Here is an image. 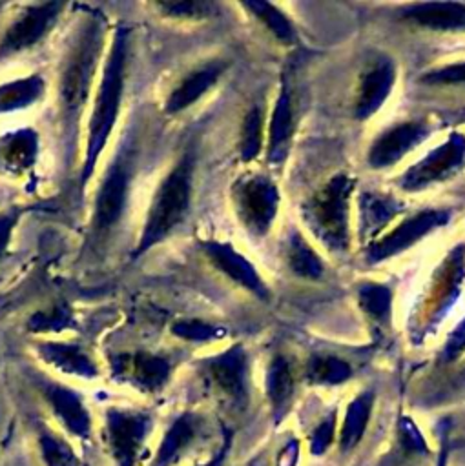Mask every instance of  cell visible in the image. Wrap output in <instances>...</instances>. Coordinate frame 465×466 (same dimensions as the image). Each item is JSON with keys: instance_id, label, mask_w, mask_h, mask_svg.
Masks as SVG:
<instances>
[{"instance_id": "obj_15", "label": "cell", "mask_w": 465, "mask_h": 466, "mask_svg": "<svg viewBox=\"0 0 465 466\" xmlns=\"http://www.w3.org/2000/svg\"><path fill=\"white\" fill-rule=\"evenodd\" d=\"M449 222V211L443 209H425L418 215L407 218L401 222L396 229H392L388 235L381 237L374 244H370L367 251V258L370 262H381L385 258H390L405 249H408L414 242L421 240L427 233L434 231L436 228Z\"/></svg>"}, {"instance_id": "obj_19", "label": "cell", "mask_w": 465, "mask_h": 466, "mask_svg": "<svg viewBox=\"0 0 465 466\" xmlns=\"http://www.w3.org/2000/svg\"><path fill=\"white\" fill-rule=\"evenodd\" d=\"M201 246L206 257L210 258V262L228 279L246 288L250 293H253L263 300L270 297V291L263 282L261 275L257 273V269L248 262L246 257L237 253L230 244L217 242V240H204L201 242Z\"/></svg>"}, {"instance_id": "obj_40", "label": "cell", "mask_w": 465, "mask_h": 466, "mask_svg": "<svg viewBox=\"0 0 465 466\" xmlns=\"http://www.w3.org/2000/svg\"><path fill=\"white\" fill-rule=\"evenodd\" d=\"M421 80L425 84H461L465 82V62L427 71Z\"/></svg>"}, {"instance_id": "obj_6", "label": "cell", "mask_w": 465, "mask_h": 466, "mask_svg": "<svg viewBox=\"0 0 465 466\" xmlns=\"http://www.w3.org/2000/svg\"><path fill=\"white\" fill-rule=\"evenodd\" d=\"M153 426V415L146 410L108 406L102 419V437L113 466H139Z\"/></svg>"}, {"instance_id": "obj_1", "label": "cell", "mask_w": 465, "mask_h": 466, "mask_svg": "<svg viewBox=\"0 0 465 466\" xmlns=\"http://www.w3.org/2000/svg\"><path fill=\"white\" fill-rule=\"evenodd\" d=\"M109 36L111 29L106 13L82 5L64 40L55 80V109L67 162L75 157Z\"/></svg>"}, {"instance_id": "obj_2", "label": "cell", "mask_w": 465, "mask_h": 466, "mask_svg": "<svg viewBox=\"0 0 465 466\" xmlns=\"http://www.w3.org/2000/svg\"><path fill=\"white\" fill-rule=\"evenodd\" d=\"M131 31L128 25L119 24L111 29L106 56L100 75L88 107L84 147L78 167V193L82 195L91 182L98 160L113 138L128 84Z\"/></svg>"}, {"instance_id": "obj_31", "label": "cell", "mask_w": 465, "mask_h": 466, "mask_svg": "<svg viewBox=\"0 0 465 466\" xmlns=\"http://www.w3.org/2000/svg\"><path fill=\"white\" fill-rule=\"evenodd\" d=\"M286 258H288L290 269L297 277H303V279H321L323 277V271H325L323 260L299 233H292V237L288 240Z\"/></svg>"}, {"instance_id": "obj_21", "label": "cell", "mask_w": 465, "mask_h": 466, "mask_svg": "<svg viewBox=\"0 0 465 466\" xmlns=\"http://www.w3.org/2000/svg\"><path fill=\"white\" fill-rule=\"evenodd\" d=\"M226 69L224 60H212L204 66L190 71L181 82L170 91L164 100V113L177 115L202 98L221 78Z\"/></svg>"}, {"instance_id": "obj_30", "label": "cell", "mask_w": 465, "mask_h": 466, "mask_svg": "<svg viewBox=\"0 0 465 466\" xmlns=\"http://www.w3.org/2000/svg\"><path fill=\"white\" fill-rule=\"evenodd\" d=\"M36 442L44 466H82L73 444L60 433L42 428Z\"/></svg>"}, {"instance_id": "obj_22", "label": "cell", "mask_w": 465, "mask_h": 466, "mask_svg": "<svg viewBox=\"0 0 465 466\" xmlns=\"http://www.w3.org/2000/svg\"><path fill=\"white\" fill-rule=\"evenodd\" d=\"M374 402L376 393L372 390H365L346 404L336 439L339 455H350L363 442L372 419Z\"/></svg>"}, {"instance_id": "obj_28", "label": "cell", "mask_w": 465, "mask_h": 466, "mask_svg": "<svg viewBox=\"0 0 465 466\" xmlns=\"http://www.w3.org/2000/svg\"><path fill=\"white\" fill-rule=\"evenodd\" d=\"M443 275L439 282L436 284V302L438 306L434 308L432 315L439 319L447 308L454 302L460 291V284L465 275V246H456L449 257L443 260Z\"/></svg>"}, {"instance_id": "obj_41", "label": "cell", "mask_w": 465, "mask_h": 466, "mask_svg": "<svg viewBox=\"0 0 465 466\" xmlns=\"http://www.w3.org/2000/svg\"><path fill=\"white\" fill-rule=\"evenodd\" d=\"M465 351V317L463 320L452 329V333L449 335L443 351H441V359L445 362H452L456 360L461 353Z\"/></svg>"}, {"instance_id": "obj_5", "label": "cell", "mask_w": 465, "mask_h": 466, "mask_svg": "<svg viewBox=\"0 0 465 466\" xmlns=\"http://www.w3.org/2000/svg\"><path fill=\"white\" fill-rule=\"evenodd\" d=\"M354 178L346 173L334 175L303 206V218L310 231L332 251H346L350 246L348 208Z\"/></svg>"}, {"instance_id": "obj_36", "label": "cell", "mask_w": 465, "mask_h": 466, "mask_svg": "<svg viewBox=\"0 0 465 466\" xmlns=\"http://www.w3.org/2000/svg\"><path fill=\"white\" fill-rule=\"evenodd\" d=\"M337 439V410H330L317 420V424L308 431V451L314 457H321L328 451Z\"/></svg>"}, {"instance_id": "obj_42", "label": "cell", "mask_w": 465, "mask_h": 466, "mask_svg": "<svg viewBox=\"0 0 465 466\" xmlns=\"http://www.w3.org/2000/svg\"><path fill=\"white\" fill-rule=\"evenodd\" d=\"M232 442H233V433L228 430L222 431V441L221 444L215 448V451L202 462L195 464V466H224L230 459V453H232Z\"/></svg>"}, {"instance_id": "obj_20", "label": "cell", "mask_w": 465, "mask_h": 466, "mask_svg": "<svg viewBox=\"0 0 465 466\" xmlns=\"http://www.w3.org/2000/svg\"><path fill=\"white\" fill-rule=\"evenodd\" d=\"M436 461L432 450L412 417L401 415L396 424V435L390 451L379 461V466H423Z\"/></svg>"}, {"instance_id": "obj_18", "label": "cell", "mask_w": 465, "mask_h": 466, "mask_svg": "<svg viewBox=\"0 0 465 466\" xmlns=\"http://www.w3.org/2000/svg\"><path fill=\"white\" fill-rule=\"evenodd\" d=\"M396 82V64L388 56L376 58L368 67L363 71L357 96L354 104V115L357 120H367L388 98Z\"/></svg>"}, {"instance_id": "obj_34", "label": "cell", "mask_w": 465, "mask_h": 466, "mask_svg": "<svg viewBox=\"0 0 465 466\" xmlns=\"http://www.w3.org/2000/svg\"><path fill=\"white\" fill-rule=\"evenodd\" d=\"M244 7L257 16L281 42H294L295 40V31L290 20L272 4L253 0V2H244Z\"/></svg>"}, {"instance_id": "obj_10", "label": "cell", "mask_w": 465, "mask_h": 466, "mask_svg": "<svg viewBox=\"0 0 465 466\" xmlns=\"http://www.w3.org/2000/svg\"><path fill=\"white\" fill-rule=\"evenodd\" d=\"M36 388L51 415L69 437L78 441L91 439L93 415L78 390L49 377H36Z\"/></svg>"}, {"instance_id": "obj_8", "label": "cell", "mask_w": 465, "mask_h": 466, "mask_svg": "<svg viewBox=\"0 0 465 466\" xmlns=\"http://www.w3.org/2000/svg\"><path fill=\"white\" fill-rule=\"evenodd\" d=\"M232 200L243 226L253 237H264L277 215V186L261 173H246L233 182Z\"/></svg>"}, {"instance_id": "obj_24", "label": "cell", "mask_w": 465, "mask_h": 466, "mask_svg": "<svg viewBox=\"0 0 465 466\" xmlns=\"http://www.w3.org/2000/svg\"><path fill=\"white\" fill-rule=\"evenodd\" d=\"M401 16L432 31H465V4L419 2L401 9Z\"/></svg>"}, {"instance_id": "obj_9", "label": "cell", "mask_w": 465, "mask_h": 466, "mask_svg": "<svg viewBox=\"0 0 465 466\" xmlns=\"http://www.w3.org/2000/svg\"><path fill=\"white\" fill-rule=\"evenodd\" d=\"M108 368L113 380L144 395L162 391L173 373L171 360L166 355L150 350L117 351L109 355Z\"/></svg>"}, {"instance_id": "obj_3", "label": "cell", "mask_w": 465, "mask_h": 466, "mask_svg": "<svg viewBox=\"0 0 465 466\" xmlns=\"http://www.w3.org/2000/svg\"><path fill=\"white\" fill-rule=\"evenodd\" d=\"M137 173V146L126 133L104 166L98 186L93 193L88 244L93 249L106 246L120 229L131 200V187Z\"/></svg>"}, {"instance_id": "obj_27", "label": "cell", "mask_w": 465, "mask_h": 466, "mask_svg": "<svg viewBox=\"0 0 465 466\" xmlns=\"http://www.w3.org/2000/svg\"><path fill=\"white\" fill-rule=\"evenodd\" d=\"M361 209V235L374 237L381 231L399 211H403V204L388 195L365 193L359 198Z\"/></svg>"}, {"instance_id": "obj_12", "label": "cell", "mask_w": 465, "mask_h": 466, "mask_svg": "<svg viewBox=\"0 0 465 466\" xmlns=\"http://www.w3.org/2000/svg\"><path fill=\"white\" fill-rule=\"evenodd\" d=\"M465 162V135L454 131L445 142L412 164L398 180L405 191H419L452 177Z\"/></svg>"}, {"instance_id": "obj_35", "label": "cell", "mask_w": 465, "mask_h": 466, "mask_svg": "<svg viewBox=\"0 0 465 466\" xmlns=\"http://www.w3.org/2000/svg\"><path fill=\"white\" fill-rule=\"evenodd\" d=\"M73 326V313L66 304H53L47 309H40L31 315L27 328L33 333H62Z\"/></svg>"}, {"instance_id": "obj_37", "label": "cell", "mask_w": 465, "mask_h": 466, "mask_svg": "<svg viewBox=\"0 0 465 466\" xmlns=\"http://www.w3.org/2000/svg\"><path fill=\"white\" fill-rule=\"evenodd\" d=\"M157 9L170 16L179 20H201L208 18L217 11V5L212 2L202 0H177V2H157Z\"/></svg>"}, {"instance_id": "obj_4", "label": "cell", "mask_w": 465, "mask_h": 466, "mask_svg": "<svg viewBox=\"0 0 465 466\" xmlns=\"http://www.w3.org/2000/svg\"><path fill=\"white\" fill-rule=\"evenodd\" d=\"M193 171L195 155L188 149L160 178L144 215V222L133 248V257H140L164 242L184 222L191 202Z\"/></svg>"}, {"instance_id": "obj_33", "label": "cell", "mask_w": 465, "mask_h": 466, "mask_svg": "<svg viewBox=\"0 0 465 466\" xmlns=\"http://www.w3.org/2000/svg\"><path fill=\"white\" fill-rule=\"evenodd\" d=\"M263 122H264V113L259 106H253L243 120L239 155L244 162L255 158L263 147Z\"/></svg>"}, {"instance_id": "obj_38", "label": "cell", "mask_w": 465, "mask_h": 466, "mask_svg": "<svg viewBox=\"0 0 465 466\" xmlns=\"http://www.w3.org/2000/svg\"><path fill=\"white\" fill-rule=\"evenodd\" d=\"M171 333L182 340H190V342H210V340H217L222 335H226V331L219 326H213L210 322L199 320V319H182L173 322L171 326Z\"/></svg>"}, {"instance_id": "obj_17", "label": "cell", "mask_w": 465, "mask_h": 466, "mask_svg": "<svg viewBox=\"0 0 465 466\" xmlns=\"http://www.w3.org/2000/svg\"><path fill=\"white\" fill-rule=\"evenodd\" d=\"M40 158V135L33 127H18L0 135V173L11 178L29 177Z\"/></svg>"}, {"instance_id": "obj_16", "label": "cell", "mask_w": 465, "mask_h": 466, "mask_svg": "<svg viewBox=\"0 0 465 466\" xmlns=\"http://www.w3.org/2000/svg\"><path fill=\"white\" fill-rule=\"evenodd\" d=\"M429 135L430 127L425 120H408L383 131L368 149V166L381 169L396 164Z\"/></svg>"}, {"instance_id": "obj_23", "label": "cell", "mask_w": 465, "mask_h": 466, "mask_svg": "<svg viewBox=\"0 0 465 466\" xmlns=\"http://www.w3.org/2000/svg\"><path fill=\"white\" fill-rule=\"evenodd\" d=\"M264 393L270 404L272 420L277 426L288 415L295 395V377L286 357L275 355L270 360L264 377Z\"/></svg>"}, {"instance_id": "obj_29", "label": "cell", "mask_w": 465, "mask_h": 466, "mask_svg": "<svg viewBox=\"0 0 465 466\" xmlns=\"http://www.w3.org/2000/svg\"><path fill=\"white\" fill-rule=\"evenodd\" d=\"M310 384L315 386H337L352 377V368L346 360L334 355H314L305 371Z\"/></svg>"}, {"instance_id": "obj_11", "label": "cell", "mask_w": 465, "mask_h": 466, "mask_svg": "<svg viewBox=\"0 0 465 466\" xmlns=\"http://www.w3.org/2000/svg\"><path fill=\"white\" fill-rule=\"evenodd\" d=\"M201 371L204 379L237 410H244L250 402V366L246 351L241 344L202 360Z\"/></svg>"}, {"instance_id": "obj_13", "label": "cell", "mask_w": 465, "mask_h": 466, "mask_svg": "<svg viewBox=\"0 0 465 466\" xmlns=\"http://www.w3.org/2000/svg\"><path fill=\"white\" fill-rule=\"evenodd\" d=\"M206 419L197 411L179 413L164 430L148 466H179L206 437Z\"/></svg>"}, {"instance_id": "obj_14", "label": "cell", "mask_w": 465, "mask_h": 466, "mask_svg": "<svg viewBox=\"0 0 465 466\" xmlns=\"http://www.w3.org/2000/svg\"><path fill=\"white\" fill-rule=\"evenodd\" d=\"M36 357L53 371L80 380H97L102 368L95 355L82 344L60 339H40L33 346Z\"/></svg>"}, {"instance_id": "obj_25", "label": "cell", "mask_w": 465, "mask_h": 466, "mask_svg": "<svg viewBox=\"0 0 465 466\" xmlns=\"http://www.w3.org/2000/svg\"><path fill=\"white\" fill-rule=\"evenodd\" d=\"M47 91V80L40 73L22 75L0 82V115L18 113L36 106Z\"/></svg>"}, {"instance_id": "obj_26", "label": "cell", "mask_w": 465, "mask_h": 466, "mask_svg": "<svg viewBox=\"0 0 465 466\" xmlns=\"http://www.w3.org/2000/svg\"><path fill=\"white\" fill-rule=\"evenodd\" d=\"M294 135L292 96L286 84L281 86L268 127V162L279 164L284 160Z\"/></svg>"}, {"instance_id": "obj_32", "label": "cell", "mask_w": 465, "mask_h": 466, "mask_svg": "<svg viewBox=\"0 0 465 466\" xmlns=\"http://www.w3.org/2000/svg\"><path fill=\"white\" fill-rule=\"evenodd\" d=\"M357 302L361 309L376 322L387 324L392 309V291L385 284L363 282L357 286Z\"/></svg>"}, {"instance_id": "obj_43", "label": "cell", "mask_w": 465, "mask_h": 466, "mask_svg": "<svg viewBox=\"0 0 465 466\" xmlns=\"http://www.w3.org/2000/svg\"><path fill=\"white\" fill-rule=\"evenodd\" d=\"M299 457V442L295 439H292L277 455V464L279 466H295Z\"/></svg>"}, {"instance_id": "obj_7", "label": "cell", "mask_w": 465, "mask_h": 466, "mask_svg": "<svg viewBox=\"0 0 465 466\" xmlns=\"http://www.w3.org/2000/svg\"><path fill=\"white\" fill-rule=\"evenodd\" d=\"M64 2H35L24 5L0 35V60L18 56L38 47L57 27Z\"/></svg>"}, {"instance_id": "obj_44", "label": "cell", "mask_w": 465, "mask_h": 466, "mask_svg": "<svg viewBox=\"0 0 465 466\" xmlns=\"http://www.w3.org/2000/svg\"><path fill=\"white\" fill-rule=\"evenodd\" d=\"M449 459H450V439H449V431H443L439 437L434 466H449Z\"/></svg>"}, {"instance_id": "obj_39", "label": "cell", "mask_w": 465, "mask_h": 466, "mask_svg": "<svg viewBox=\"0 0 465 466\" xmlns=\"http://www.w3.org/2000/svg\"><path fill=\"white\" fill-rule=\"evenodd\" d=\"M24 211L26 209L22 206H9L0 211V262L7 257L11 249L15 231L24 217Z\"/></svg>"}, {"instance_id": "obj_45", "label": "cell", "mask_w": 465, "mask_h": 466, "mask_svg": "<svg viewBox=\"0 0 465 466\" xmlns=\"http://www.w3.org/2000/svg\"><path fill=\"white\" fill-rule=\"evenodd\" d=\"M82 466H89V464H88V462H82Z\"/></svg>"}]
</instances>
